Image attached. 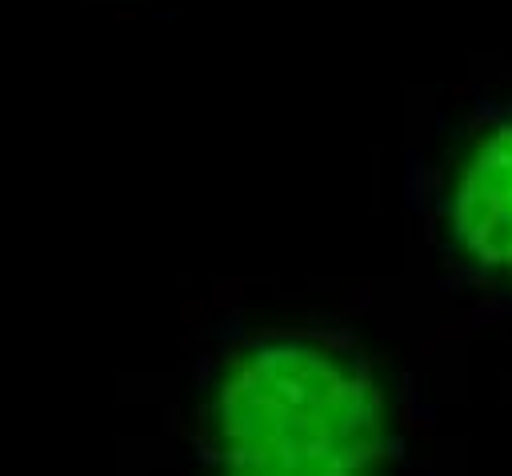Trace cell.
<instances>
[{"label": "cell", "instance_id": "cell-2", "mask_svg": "<svg viewBox=\"0 0 512 476\" xmlns=\"http://www.w3.org/2000/svg\"><path fill=\"white\" fill-rule=\"evenodd\" d=\"M452 232L476 264L512 272V124H500L464 160L452 192Z\"/></svg>", "mask_w": 512, "mask_h": 476}, {"label": "cell", "instance_id": "cell-1", "mask_svg": "<svg viewBox=\"0 0 512 476\" xmlns=\"http://www.w3.org/2000/svg\"><path fill=\"white\" fill-rule=\"evenodd\" d=\"M220 464L236 476H360L388 452L376 384L312 344H260L228 364L212 404Z\"/></svg>", "mask_w": 512, "mask_h": 476}]
</instances>
